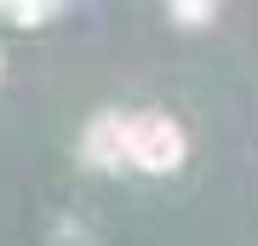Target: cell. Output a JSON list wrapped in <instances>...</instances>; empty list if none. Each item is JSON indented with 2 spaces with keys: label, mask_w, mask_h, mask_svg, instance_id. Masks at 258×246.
Wrapping results in <instances>:
<instances>
[{
  "label": "cell",
  "mask_w": 258,
  "mask_h": 246,
  "mask_svg": "<svg viewBox=\"0 0 258 246\" xmlns=\"http://www.w3.org/2000/svg\"><path fill=\"white\" fill-rule=\"evenodd\" d=\"M120 155L126 166H138V172H172V166H184L189 143L184 132H178V120L166 115H126V126H120Z\"/></svg>",
  "instance_id": "cell-1"
},
{
  "label": "cell",
  "mask_w": 258,
  "mask_h": 246,
  "mask_svg": "<svg viewBox=\"0 0 258 246\" xmlns=\"http://www.w3.org/2000/svg\"><path fill=\"white\" fill-rule=\"evenodd\" d=\"M120 126H126V115H115V109L92 115V126L81 132V160L98 166V172H120L126 166V155H120Z\"/></svg>",
  "instance_id": "cell-2"
},
{
  "label": "cell",
  "mask_w": 258,
  "mask_h": 246,
  "mask_svg": "<svg viewBox=\"0 0 258 246\" xmlns=\"http://www.w3.org/2000/svg\"><path fill=\"white\" fill-rule=\"evenodd\" d=\"M0 18H12V23L35 29V23H46V18H57V6H0Z\"/></svg>",
  "instance_id": "cell-3"
},
{
  "label": "cell",
  "mask_w": 258,
  "mask_h": 246,
  "mask_svg": "<svg viewBox=\"0 0 258 246\" xmlns=\"http://www.w3.org/2000/svg\"><path fill=\"white\" fill-rule=\"evenodd\" d=\"M212 18H218V6H195V0H184V6H172V23H212Z\"/></svg>",
  "instance_id": "cell-4"
}]
</instances>
